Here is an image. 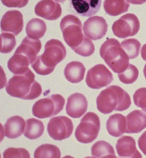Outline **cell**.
I'll return each instance as SVG.
<instances>
[{
    "label": "cell",
    "instance_id": "obj_36",
    "mask_svg": "<svg viewBox=\"0 0 146 158\" xmlns=\"http://www.w3.org/2000/svg\"><path fill=\"white\" fill-rule=\"evenodd\" d=\"M127 1L133 5H143L146 3V0H127Z\"/></svg>",
    "mask_w": 146,
    "mask_h": 158
},
{
    "label": "cell",
    "instance_id": "obj_26",
    "mask_svg": "<svg viewBox=\"0 0 146 158\" xmlns=\"http://www.w3.org/2000/svg\"><path fill=\"white\" fill-rule=\"evenodd\" d=\"M92 156L93 157H116L113 147L103 140L96 142L92 147Z\"/></svg>",
    "mask_w": 146,
    "mask_h": 158
},
{
    "label": "cell",
    "instance_id": "obj_10",
    "mask_svg": "<svg viewBox=\"0 0 146 158\" xmlns=\"http://www.w3.org/2000/svg\"><path fill=\"white\" fill-rule=\"evenodd\" d=\"M74 129L73 122L67 116H57L52 118L48 123V133L55 140L68 139Z\"/></svg>",
    "mask_w": 146,
    "mask_h": 158
},
{
    "label": "cell",
    "instance_id": "obj_35",
    "mask_svg": "<svg viewBox=\"0 0 146 158\" xmlns=\"http://www.w3.org/2000/svg\"><path fill=\"white\" fill-rule=\"evenodd\" d=\"M138 146H139L141 151L143 152V154H144L146 156V131H144V133L142 134V136L139 138Z\"/></svg>",
    "mask_w": 146,
    "mask_h": 158
},
{
    "label": "cell",
    "instance_id": "obj_20",
    "mask_svg": "<svg viewBox=\"0 0 146 158\" xmlns=\"http://www.w3.org/2000/svg\"><path fill=\"white\" fill-rule=\"evenodd\" d=\"M107 131L113 137H119L126 132L127 130V118L119 114H112L107 121Z\"/></svg>",
    "mask_w": 146,
    "mask_h": 158
},
{
    "label": "cell",
    "instance_id": "obj_12",
    "mask_svg": "<svg viewBox=\"0 0 146 158\" xmlns=\"http://www.w3.org/2000/svg\"><path fill=\"white\" fill-rule=\"evenodd\" d=\"M1 30L3 32H11L15 36L24 29V17L17 10L7 11L1 19Z\"/></svg>",
    "mask_w": 146,
    "mask_h": 158
},
{
    "label": "cell",
    "instance_id": "obj_34",
    "mask_svg": "<svg viewBox=\"0 0 146 158\" xmlns=\"http://www.w3.org/2000/svg\"><path fill=\"white\" fill-rule=\"evenodd\" d=\"M1 2L6 7L23 8L28 4L29 0H1Z\"/></svg>",
    "mask_w": 146,
    "mask_h": 158
},
{
    "label": "cell",
    "instance_id": "obj_18",
    "mask_svg": "<svg viewBox=\"0 0 146 158\" xmlns=\"http://www.w3.org/2000/svg\"><path fill=\"white\" fill-rule=\"evenodd\" d=\"M41 49V42L39 40H33L29 37L23 40L21 45L15 50V53L22 54L28 57L32 64L37 58V55Z\"/></svg>",
    "mask_w": 146,
    "mask_h": 158
},
{
    "label": "cell",
    "instance_id": "obj_38",
    "mask_svg": "<svg viewBox=\"0 0 146 158\" xmlns=\"http://www.w3.org/2000/svg\"><path fill=\"white\" fill-rule=\"evenodd\" d=\"M144 77H145L146 80V64L144 65Z\"/></svg>",
    "mask_w": 146,
    "mask_h": 158
},
{
    "label": "cell",
    "instance_id": "obj_14",
    "mask_svg": "<svg viewBox=\"0 0 146 158\" xmlns=\"http://www.w3.org/2000/svg\"><path fill=\"white\" fill-rule=\"evenodd\" d=\"M88 108V102L85 96L81 93H74L67 99V113L72 118L83 116Z\"/></svg>",
    "mask_w": 146,
    "mask_h": 158
},
{
    "label": "cell",
    "instance_id": "obj_33",
    "mask_svg": "<svg viewBox=\"0 0 146 158\" xmlns=\"http://www.w3.org/2000/svg\"><path fill=\"white\" fill-rule=\"evenodd\" d=\"M3 156L6 158L8 157H30V153L24 148H10L4 152Z\"/></svg>",
    "mask_w": 146,
    "mask_h": 158
},
{
    "label": "cell",
    "instance_id": "obj_22",
    "mask_svg": "<svg viewBox=\"0 0 146 158\" xmlns=\"http://www.w3.org/2000/svg\"><path fill=\"white\" fill-rule=\"evenodd\" d=\"M29 64H32V63L28 57L22 54L15 53L14 56L8 60L7 67L14 74H22L29 70Z\"/></svg>",
    "mask_w": 146,
    "mask_h": 158
},
{
    "label": "cell",
    "instance_id": "obj_19",
    "mask_svg": "<svg viewBox=\"0 0 146 158\" xmlns=\"http://www.w3.org/2000/svg\"><path fill=\"white\" fill-rule=\"evenodd\" d=\"M26 123L21 116L10 117L5 124V135L8 139L19 138L24 132Z\"/></svg>",
    "mask_w": 146,
    "mask_h": 158
},
{
    "label": "cell",
    "instance_id": "obj_21",
    "mask_svg": "<svg viewBox=\"0 0 146 158\" xmlns=\"http://www.w3.org/2000/svg\"><path fill=\"white\" fill-rule=\"evenodd\" d=\"M85 67L80 62H71L64 70L66 79L71 83H79L84 80Z\"/></svg>",
    "mask_w": 146,
    "mask_h": 158
},
{
    "label": "cell",
    "instance_id": "obj_13",
    "mask_svg": "<svg viewBox=\"0 0 146 158\" xmlns=\"http://www.w3.org/2000/svg\"><path fill=\"white\" fill-rule=\"evenodd\" d=\"M34 12L38 16L49 21H54L61 16L62 8L55 0H41L35 6Z\"/></svg>",
    "mask_w": 146,
    "mask_h": 158
},
{
    "label": "cell",
    "instance_id": "obj_8",
    "mask_svg": "<svg viewBox=\"0 0 146 158\" xmlns=\"http://www.w3.org/2000/svg\"><path fill=\"white\" fill-rule=\"evenodd\" d=\"M139 19L135 15L133 14L124 15L112 25V31L114 35L120 39L136 35L139 31Z\"/></svg>",
    "mask_w": 146,
    "mask_h": 158
},
{
    "label": "cell",
    "instance_id": "obj_25",
    "mask_svg": "<svg viewBox=\"0 0 146 158\" xmlns=\"http://www.w3.org/2000/svg\"><path fill=\"white\" fill-rule=\"evenodd\" d=\"M44 132V124L40 120L31 118L26 122L24 136L29 139H36L42 136Z\"/></svg>",
    "mask_w": 146,
    "mask_h": 158
},
{
    "label": "cell",
    "instance_id": "obj_37",
    "mask_svg": "<svg viewBox=\"0 0 146 158\" xmlns=\"http://www.w3.org/2000/svg\"><path fill=\"white\" fill-rule=\"evenodd\" d=\"M141 56H142V58L146 61V44L143 46V48L141 49Z\"/></svg>",
    "mask_w": 146,
    "mask_h": 158
},
{
    "label": "cell",
    "instance_id": "obj_4",
    "mask_svg": "<svg viewBox=\"0 0 146 158\" xmlns=\"http://www.w3.org/2000/svg\"><path fill=\"white\" fill-rule=\"evenodd\" d=\"M100 55L116 73H123L129 65V57L118 40L108 39L101 47Z\"/></svg>",
    "mask_w": 146,
    "mask_h": 158
},
{
    "label": "cell",
    "instance_id": "obj_1",
    "mask_svg": "<svg viewBox=\"0 0 146 158\" xmlns=\"http://www.w3.org/2000/svg\"><path fill=\"white\" fill-rule=\"evenodd\" d=\"M6 89L11 97L24 100L35 99L42 93L41 86L35 81L34 73L30 69L24 73L12 77Z\"/></svg>",
    "mask_w": 146,
    "mask_h": 158
},
{
    "label": "cell",
    "instance_id": "obj_29",
    "mask_svg": "<svg viewBox=\"0 0 146 158\" xmlns=\"http://www.w3.org/2000/svg\"><path fill=\"white\" fill-rule=\"evenodd\" d=\"M16 45V40L14 34L3 32L0 35V52L3 54L10 53Z\"/></svg>",
    "mask_w": 146,
    "mask_h": 158
},
{
    "label": "cell",
    "instance_id": "obj_16",
    "mask_svg": "<svg viewBox=\"0 0 146 158\" xmlns=\"http://www.w3.org/2000/svg\"><path fill=\"white\" fill-rule=\"evenodd\" d=\"M116 148L119 157H142L136 148L135 141L129 136H123L117 142Z\"/></svg>",
    "mask_w": 146,
    "mask_h": 158
},
{
    "label": "cell",
    "instance_id": "obj_15",
    "mask_svg": "<svg viewBox=\"0 0 146 158\" xmlns=\"http://www.w3.org/2000/svg\"><path fill=\"white\" fill-rule=\"evenodd\" d=\"M69 4L81 16L91 17L100 11L101 0H69Z\"/></svg>",
    "mask_w": 146,
    "mask_h": 158
},
{
    "label": "cell",
    "instance_id": "obj_31",
    "mask_svg": "<svg viewBox=\"0 0 146 158\" xmlns=\"http://www.w3.org/2000/svg\"><path fill=\"white\" fill-rule=\"evenodd\" d=\"M94 45L92 41V40H90L89 38L85 37L84 42L74 50L76 54L82 56H90L94 53Z\"/></svg>",
    "mask_w": 146,
    "mask_h": 158
},
{
    "label": "cell",
    "instance_id": "obj_7",
    "mask_svg": "<svg viewBox=\"0 0 146 158\" xmlns=\"http://www.w3.org/2000/svg\"><path fill=\"white\" fill-rule=\"evenodd\" d=\"M65 98L58 94L38 100L32 107L33 115L40 119H45L58 114L64 108Z\"/></svg>",
    "mask_w": 146,
    "mask_h": 158
},
{
    "label": "cell",
    "instance_id": "obj_23",
    "mask_svg": "<svg viewBox=\"0 0 146 158\" xmlns=\"http://www.w3.org/2000/svg\"><path fill=\"white\" fill-rule=\"evenodd\" d=\"M26 34L29 38L33 40H39L42 38L46 33L47 25L42 20L33 18L26 25Z\"/></svg>",
    "mask_w": 146,
    "mask_h": 158
},
{
    "label": "cell",
    "instance_id": "obj_39",
    "mask_svg": "<svg viewBox=\"0 0 146 158\" xmlns=\"http://www.w3.org/2000/svg\"><path fill=\"white\" fill-rule=\"evenodd\" d=\"M55 1H57V2H59V3H64L66 0H55Z\"/></svg>",
    "mask_w": 146,
    "mask_h": 158
},
{
    "label": "cell",
    "instance_id": "obj_28",
    "mask_svg": "<svg viewBox=\"0 0 146 158\" xmlns=\"http://www.w3.org/2000/svg\"><path fill=\"white\" fill-rule=\"evenodd\" d=\"M123 49L127 54L129 59H135L137 57L141 50V43L135 39H128L121 42Z\"/></svg>",
    "mask_w": 146,
    "mask_h": 158
},
{
    "label": "cell",
    "instance_id": "obj_6",
    "mask_svg": "<svg viewBox=\"0 0 146 158\" xmlns=\"http://www.w3.org/2000/svg\"><path fill=\"white\" fill-rule=\"evenodd\" d=\"M101 129L99 116L94 113H87L82 118L75 131V139L80 143L88 144L96 139Z\"/></svg>",
    "mask_w": 146,
    "mask_h": 158
},
{
    "label": "cell",
    "instance_id": "obj_9",
    "mask_svg": "<svg viewBox=\"0 0 146 158\" xmlns=\"http://www.w3.org/2000/svg\"><path fill=\"white\" fill-rule=\"evenodd\" d=\"M113 81L111 72L104 64H97L92 67L86 75L85 81L87 86L93 89H99L109 86Z\"/></svg>",
    "mask_w": 146,
    "mask_h": 158
},
{
    "label": "cell",
    "instance_id": "obj_11",
    "mask_svg": "<svg viewBox=\"0 0 146 158\" xmlns=\"http://www.w3.org/2000/svg\"><path fill=\"white\" fill-rule=\"evenodd\" d=\"M108 23L101 16L90 17L84 24V32L92 40L102 39L107 33Z\"/></svg>",
    "mask_w": 146,
    "mask_h": 158
},
{
    "label": "cell",
    "instance_id": "obj_30",
    "mask_svg": "<svg viewBox=\"0 0 146 158\" xmlns=\"http://www.w3.org/2000/svg\"><path fill=\"white\" fill-rule=\"evenodd\" d=\"M139 72L137 67L135 66L134 64H129L128 67L121 73H118V79L121 82L125 84L134 83L138 78Z\"/></svg>",
    "mask_w": 146,
    "mask_h": 158
},
{
    "label": "cell",
    "instance_id": "obj_32",
    "mask_svg": "<svg viewBox=\"0 0 146 158\" xmlns=\"http://www.w3.org/2000/svg\"><path fill=\"white\" fill-rule=\"evenodd\" d=\"M134 103L137 107L146 112V88H141L135 92Z\"/></svg>",
    "mask_w": 146,
    "mask_h": 158
},
{
    "label": "cell",
    "instance_id": "obj_5",
    "mask_svg": "<svg viewBox=\"0 0 146 158\" xmlns=\"http://www.w3.org/2000/svg\"><path fill=\"white\" fill-rule=\"evenodd\" d=\"M60 29L64 40L73 50L78 48L85 39L82 23L75 15H69L64 17L60 22Z\"/></svg>",
    "mask_w": 146,
    "mask_h": 158
},
{
    "label": "cell",
    "instance_id": "obj_27",
    "mask_svg": "<svg viewBox=\"0 0 146 158\" xmlns=\"http://www.w3.org/2000/svg\"><path fill=\"white\" fill-rule=\"evenodd\" d=\"M61 156L59 148L51 144H44L39 147L34 152L35 158L41 157H55L58 158Z\"/></svg>",
    "mask_w": 146,
    "mask_h": 158
},
{
    "label": "cell",
    "instance_id": "obj_24",
    "mask_svg": "<svg viewBox=\"0 0 146 158\" xmlns=\"http://www.w3.org/2000/svg\"><path fill=\"white\" fill-rule=\"evenodd\" d=\"M103 6L105 12L111 16L125 14L129 9V3L127 0H105Z\"/></svg>",
    "mask_w": 146,
    "mask_h": 158
},
{
    "label": "cell",
    "instance_id": "obj_2",
    "mask_svg": "<svg viewBox=\"0 0 146 158\" xmlns=\"http://www.w3.org/2000/svg\"><path fill=\"white\" fill-rule=\"evenodd\" d=\"M67 56V49L62 42L58 40H50L46 43L44 53L37 56L32 66L40 75L50 74L55 67Z\"/></svg>",
    "mask_w": 146,
    "mask_h": 158
},
{
    "label": "cell",
    "instance_id": "obj_3",
    "mask_svg": "<svg viewBox=\"0 0 146 158\" xmlns=\"http://www.w3.org/2000/svg\"><path fill=\"white\" fill-rule=\"evenodd\" d=\"M97 108L104 114L113 111H125L131 106L128 93L119 86H109L100 93L97 98Z\"/></svg>",
    "mask_w": 146,
    "mask_h": 158
},
{
    "label": "cell",
    "instance_id": "obj_17",
    "mask_svg": "<svg viewBox=\"0 0 146 158\" xmlns=\"http://www.w3.org/2000/svg\"><path fill=\"white\" fill-rule=\"evenodd\" d=\"M146 128V112L135 110L127 116V133H139Z\"/></svg>",
    "mask_w": 146,
    "mask_h": 158
}]
</instances>
